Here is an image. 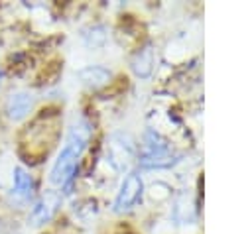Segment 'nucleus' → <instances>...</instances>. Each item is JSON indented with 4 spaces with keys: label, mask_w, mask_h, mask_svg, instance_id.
Listing matches in <instances>:
<instances>
[{
    "label": "nucleus",
    "mask_w": 252,
    "mask_h": 234,
    "mask_svg": "<svg viewBox=\"0 0 252 234\" xmlns=\"http://www.w3.org/2000/svg\"><path fill=\"white\" fill-rule=\"evenodd\" d=\"M152 65H154V55H152V49L150 47L142 49L136 55V59L132 61V67H134L136 75H140V77H148L150 71H152Z\"/></svg>",
    "instance_id": "obj_9"
},
{
    "label": "nucleus",
    "mask_w": 252,
    "mask_h": 234,
    "mask_svg": "<svg viewBox=\"0 0 252 234\" xmlns=\"http://www.w3.org/2000/svg\"><path fill=\"white\" fill-rule=\"evenodd\" d=\"M142 189H144L142 179H140L138 175H128V177L124 179V183H122L120 191H118V197H116L114 208H116L118 212L132 208V206L142 199Z\"/></svg>",
    "instance_id": "obj_4"
},
{
    "label": "nucleus",
    "mask_w": 252,
    "mask_h": 234,
    "mask_svg": "<svg viewBox=\"0 0 252 234\" xmlns=\"http://www.w3.org/2000/svg\"><path fill=\"white\" fill-rule=\"evenodd\" d=\"M59 195L57 193H53V191H47L37 203H35V206H33V210H32V220L35 222V224H43V222H47L53 214H55V210H57V206H59Z\"/></svg>",
    "instance_id": "obj_6"
},
{
    "label": "nucleus",
    "mask_w": 252,
    "mask_h": 234,
    "mask_svg": "<svg viewBox=\"0 0 252 234\" xmlns=\"http://www.w3.org/2000/svg\"><path fill=\"white\" fill-rule=\"evenodd\" d=\"M81 79H83L85 85H89L93 88H98V87H102V85L108 83L110 73L106 69H102V67H89V69H83L81 71Z\"/></svg>",
    "instance_id": "obj_8"
},
{
    "label": "nucleus",
    "mask_w": 252,
    "mask_h": 234,
    "mask_svg": "<svg viewBox=\"0 0 252 234\" xmlns=\"http://www.w3.org/2000/svg\"><path fill=\"white\" fill-rule=\"evenodd\" d=\"M140 163L144 167H167L173 163V151H171L169 144L165 140H161L156 132H148Z\"/></svg>",
    "instance_id": "obj_2"
},
{
    "label": "nucleus",
    "mask_w": 252,
    "mask_h": 234,
    "mask_svg": "<svg viewBox=\"0 0 252 234\" xmlns=\"http://www.w3.org/2000/svg\"><path fill=\"white\" fill-rule=\"evenodd\" d=\"M32 106H33L32 94L26 92V90H18V92L10 94V98L6 102V112H8V116L12 120H22V118H26L30 114Z\"/></svg>",
    "instance_id": "obj_5"
},
{
    "label": "nucleus",
    "mask_w": 252,
    "mask_h": 234,
    "mask_svg": "<svg viewBox=\"0 0 252 234\" xmlns=\"http://www.w3.org/2000/svg\"><path fill=\"white\" fill-rule=\"evenodd\" d=\"M108 161L114 169L124 171L134 161V144L122 134H114L108 140Z\"/></svg>",
    "instance_id": "obj_3"
},
{
    "label": "nucleus",
    "mask_w": 252,
    "mask_h": 234,
    "mask_svg": "<svg viewBox=\"0 0 252 234\" xmlns=\"http://www.w3.org/2000/svg\"><path fill=\"white\" fill-rule=\"evenodd\" d=\"M14 195L18 199H30L33 195V179L22 167L14 169Z\"/></svg>",
    "instance_id": "obj_7"
},
{
    "label": "nucleus",
    "mask_w": 252,
    "mask_h": 234,
    "mask_svg": "<svg viewBox=\"0 0 252 234\" xmlns=\"http://www.w3.org/2000/svg\"><path fill=\"white\" fill-rule=\"evenodd\" d=\"M89 136H91V128L85 120H81L79 124H75L69 130L65 146L61 147V151H59V155L53 163V169H51L49 179H51L53 185H67L71 181V177L75 173V167H77V161H79L81 153L87 147Z\"/></svg>",
    "instance_id": "obj_1"
}]
</instances>
